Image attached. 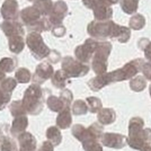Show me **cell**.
Segmentation results:
<instances>
[{"label":"cell","instance_id":"obj_1","mask_svg":"<svg viewBox=\"0 0 151 151\" xmlns=\"http://www.w3.org/2000/svg\"><path fill=\"white\" fill-rule=\"evenodd\" d=\"M88 33L96 38H116L121 43H126L131 36L130 28L117 25L112 20L91 22L88 26Z\"/></svg>","mask_w":151,"mask_h":151},{"label":"cell","instance_id":"obj_2","mask_svg":"<svg viewBox=\"0 0 151 151\" xmlns=\"http://www.w3.org/2000/svg\"><path fill=\"white\" fill-rule=\"evenodd\" d=\"M143 63H145L143 59H135V60H132V61L127 62L121 69H117L113 71V72H111L113 82L132 79L133 77H135L141 71V68H142Z\"/></svg>","mask_w":151,"mask_h":151},{"label":"cell","instance_id":"obj_3","mask_svg":"<svg viewBox=\"0 0 151 151\" xmlns=\"http://www.w3.org/2000/svg\"><path fill=\"white\" fill-rule=\"evenodd\" d=\"M151 141V129H142L138 132L130 133L127 138V145L135 150H141L145 142Z\"/></svg>","mask_w":151,"mask_h":151},{"label":"cell","instance_id":"obj_4","mask_svg":"<svg viewBox=\"0 0 151 151\" xmlns=\"http://www.w3.org/2000/svg\"><path fill=\"white\" fill-rule=\"evenodd\" d=\"M101 141H103V145L108 148L121 149L127 143V138L120 133H105L101 137Z\"/></svg>","mask_w":151,"mask_h":151},{"label":"cell","instance_id":"obj_5","mask_svg":"<svg viewBox=\"0 0 151 151\" xmlns=\"http://www.w3.org/2000/svg\"><path fill=\"white\" fill-rule=\"evenodd\" d=\"M63 67H64V69H67L69 75L72 76V77H81V76L86 75L89 70L87 65L77 62L71 58H67L64 60Z\"/></svg>","mask_w":151,"mask_h":151},{"label":"cell","instance_id":"obj_6","mask_svg":"<svg viewBox=\"0 0 151 151\" xmlns=\"http://www.w3.org/2000/svg\"><path fill=\"white\" fill-rule=\"evenodd\" d=\"M94 15L96 20H109L112 18V15H113V10L111 6H107L104 4H98L97 6L94 8Z\"/></svg>","mask_w":151,"mask_h":151},{"label":"cell","instance_id":"obj_7","mask_svg":"<svg viewBox=\"0 0 151 151\" xmlns=\"http://www.w3.org/2000/svg\"><path fill=\"white\" fill-rule=\"evenodd\" d=\"M111 82H113V80H112V76H111V72H109V73L99 75L98 77L91 79L90 82H89V86L93 90H99V89L107 86Z\"/></svg>","mask_w":151,"mask_h":151},{"label":"cell","instance_id":"obj_8","mask_svg":"<svg viewBox=\"0 0 151 151\" xmlns=\"http://www.w3.org/2000/svg\"><path fill=\"white\" fill-rule=\"evenodd\" d=\"M1 14L6 19H14L17 15V2L15 0H8L4 4Z\"/></svg>","mask_w":151,"mask_h":151},{"label":"cell","instance_id":"obj_9","mask_svg":"<svg viewBox=\"0 0 151 151\" xmlns=\"http://www.w3.org/2000/svg\"><path fill=\"white\" fill-rule=\"evenodd\" d=\"M116 119V114L112 108H103L98 113V121L101 124H112Z\"/></svg>","mask_w":151,"mask_h":151},{"label":"cell","instance_id":"obj_10","mask_svg":"<svg viewBox=\"0 0 151 151\" xmlns=\"http://www.w3.org/2000/svg\"><path fill=\"white\" fill-rule=\"evenodd\" d=\"M22 18L27 24H33L40 18V12L35 7L32 8H25V10L22 12Z\"/></svg>","mask_w":151,"mask_h":151},{"label":"cell","instance_id":"obj_11","mask_svg":"<svg viewBox=\"0 0 151 151\" xmlns=\"http://www.w3.org/2000/svg\"><path fill=\"white\" fill-rule=\"evenodd\" d=\"M147 87V79L145 78V76H135L132 79H130V88L132 89L133 91H142L145 90Z\"/></svg>","mask_w":151,"mask_h":151},{"label":"cell","instance_id":"obj_12","mask_svg":"<svg viewBox=\"0 0 151 151\" xmlns=\"http://www.w3.org/2000/svg\"><path fill=\"white\" fill-rule=\"evenodd\" d=\"M121 7L125 14L132 15L138 10L139 0H121Z\"/></svg>","mask_w":151,"mask_h":151},{"label":"cell","instance_id":"obj_13","mask_svg":"<svg viewBox=\"0 0 151 151\" xmlns=\"http://www.w3.org/2000/svg\"><path fill=\"white\" fill-rule=\"evenodd\" d=\"M93 69L98 75L105 73L107 69V60L106 59H103V58L95 57L94 61H93Z\"/></svg>","mask_w":151,"mask_h":151},{"label":"cell","instance_id":"obj_14","mask_svg":"<svg viewBox=\"0 0 151 151\" xmlns=\"http://www.w3.org/2000/svg\"><path fill=\"white\" fill-rule=\"evenodd\" d=\"M145 25V18L141 14H135L134 16L130 19V28H132L134 31L142 29Z\"/></svg>","mask_w":151,"mask_h":151},{"label":"cell","instance_id":"obj_15","mask_svg":"<svg viewBox=\"0 0 151 151\" xmlns=\"http://www.w3.org/2000/svg\"><path fill=\"white\" fill-rule=\"evenodd\" d=\"M143 126H145V121L142 120L141 117H138V116L132 117L130 120V123H129V134L142 130Z\"/></svg>","mask_w":151,"mask_h":151},{"label":"cell","instance_id":"obj_16","mask_svg":"<svg viewBox=\"0 0 151 151\" xmlns=\"http://www.w3.org/2000/svg\"><path fill=\"white\" fill-rule=\"evenodd\" d=\"M68 12V7L63 1H58L55 4V7L53 8V16H57L59 18L63 19L64 15Z\"/></svg>","mask_w":151,"mask_h":151},{"label":"cell","instance_id":"obj_17","mask_svg":"<svg viewBox=\"0 0 151 151\" xmlns=\"http://www.w3.org/2000/svg\"><path fill=\"white\" fill-rule=\"evenodd\" d=\"M35 7L38 8V12L42 14H49L51 12L52 8V2L49 1V0H40L37 2H35Z\"/></svg>","mask_w":151,"mask_h":151},{"label":"cell","instance_id":"obj_18","mask_svg":"<svg viewBox=\"0 0 151 151\" xmlns=\"http://www.w3.org/2000/svg\"><path fill=\"white\" fill-rule=\"evenodd\" d=\"M87 103H88L89 107H90V111L93 113H96V112H99L101 109V101L99 98H96V97H89L87 99Z\"/></svg>","mask_w":151,"mask_h":151},{"label":"cell","instance_id":"obj_19","mask_svg":"<svg viewBox=\"0 0 151 151\" xmlns=\"http://www.w3.org/2000/svg\"><path fill=\"white\" fill-rule=\"evenodd\" d=\"M85 149L86 151H103V148L98 145L97 142H95V139H89V140H85L83 142Z\"/></svg>","mask_w":151,"mask_h":151},{"label":"cell","instance_id":"obj_20","mask_svg":"<svg viewBox=\"0 0 151 151\" xmlns=\"http://www.w3.org/2000/svg\"><path fill=\"white\" fill-rule=\"evenodd\" d=\"M87 105L83 103L82 101H78L75 103V105H73V111H75L76 114H85L87 112Z\"/></svg>","mask_w":151,"mask_h":151},{"label":"cell","instance_id":"obj_21","mask_svg":"<svg viewBox=\"0 0 151 151\" xmlns=\"http://www.w3.org/2000/svg\"><path fill=\"white\" fill-rule=\"evenodd\" d=\"M141 72L145 76L147 80L151 81V62H145L142 68H141Z\"/></svg>","mask_w":151,"mask_h":151},{"label":"cell","instance_id":"obj_22","mask_svg":"<svg viewBox=\"0 0 151 151\" xmlns=\"http://www.w3.org/2000/svg\"><path fill=\"white\" fill-rule=\"evenodd\" d=\"M143 52H145V59L151 62V42L149 41V43L145 45V47L143 49Z\"/></svg>","mask_w":151,"mask_h":151},{"label":"cell","instance_id":"obj_23","mask_svg":"<svg viewBox=\"0 0 151 151\" xmlns=\"http://www.w3.org/2000/svg\"><path fill=\"white\" fill-rule=\"evenodd\" d=\"M120 0H99L98 4H104V5H107V6H112V5H115L117 4Z\"/></svg>","mask_w":151,"mask_h":151},{"label":"cell","instance_id":"obj_24","mask_svg":"<svg viewBox=\"0 0 151 151\" xmlns=\"http://www.w3.org/2000/svg\"><path fill=\"white\" fill-rule=\"evenodd\" d=\"M140 151H151V141L145 142V145L142 147V149H141Z\"/></svg>","mask_w":151,"mask_h":151},{"label":"cell","instance_id":"obj_25","mask_svg":"<svg viewBox=\"0 0 151 151\" xmlns=\"http://www.w3.org/2000/svg\"><path fill=\"white\" fill-rule=\"evenodd\" d=\"M149 94H150V97H151V85H150V88H149Z\"/></svg>","mask_w":151,"mask_h":151},{"label":"cell","instance_id":"obj_26","mask_svg":"<svg viewBox=\"0 0 151 151\" xmlns=\"http://www.w3.org/2000/svg\"><path fill=\"white\" fill-rule=\"evenodd\" d=\"M29 1H33V0H29Z\"/></svg>","mask_w":151,"mask_h":151}]
</instances>
